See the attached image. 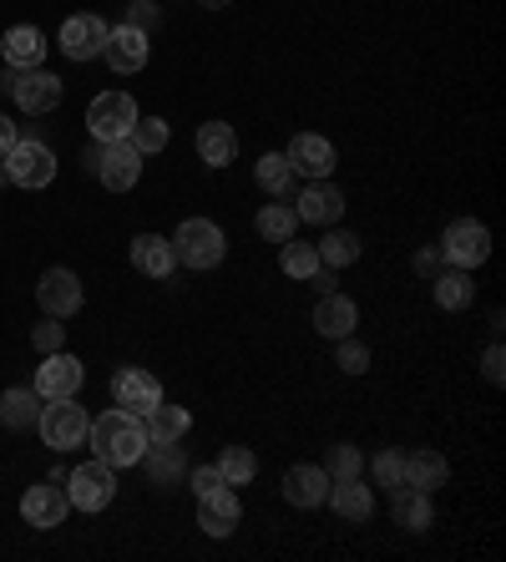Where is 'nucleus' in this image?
<instances>
[{
    "mask_svg": "<svg viewBox=\"0 0 506 562\" xmlns=\"http://www.w3.org/2000/svg\"><path fill=\"white\" fill-rule=\"evenodd\" d=\"M137 117L143 112H137V102L127 92H102V97H91V106H87V127L97 143H122Z\"/></svg>",
    "mask_w": 506,
    "mask_h": 562,
    "instance_id": "0eeeda50",
    "label": "nucleus"
},
{
    "mask_svg": "<svg viewBox=\"0 0 506 562\" xmlns=\"http://www.w3.org/2000/svg\"><path fill=\"white\" fill-rule=\"evenodd\" d=\"M446 482H451V467H446L441 451L420 446V451L405 457V486H416V492H441Z\"/></svg>",
    "mask_w": 506,
    "mask_h": 562,
    "instance_id": "393cba45",
    "label": "nucleus"
},
{
    "mask_svg": "<svg viewBox=\"0 0 506 562\" xmlns=\"http://www.w3.org/2000/svg\"><path fill=\"white\" fill-rule=\"evenodd\" d=\"M254 228H259L263 244H289V238H294V228H299V213L289 209L284 198H273V203H263V209H259Z\"/></svg>",
    "mask_w": 506,
    "mask_h": 562,
    "instance_id": "7c9ffc66",
    "label": "nucleus"
},
{
    "mask_svg": "<svg viewBox=\"0 0 506 562\" xmlns=\"http://www.w3.org/2000/svg\"><path fill=\"white\" fill-rule=\"evenodd\" d=\"M143 426H147V446H153V441H182V436H188V426H193V416H188L182 406L157 401V406L143 416Z\"/></svg>",
    "mask_w": 506,
    "mask_h": 562,
    "instance_id": "c85d7f7f",
    "label": "nucleus"
},
{
    "mask_svg": "<svg viewBox=\"0 0 506 562\" xmlns=\"http://www.w3.org/2000/svg\"><path fill=\"white\" fill-rule=\"evenodd\" d=\"M0 56H5L11 71H31V66H41L46 61V36H41V26H11L5 36H0Z\"/></svg>",
    "mask_w": 506,
    "mask_h": 562,
    "instance_id": "4be33fe9",
    "label": "nucleus"
},
{
    "mask_svg": "<svg viewBox=\"0 0 506 562\" xmlns=\"http://www.w3.org/2000/svg\"><path fill=\"white\" fill-rule=\"evenodd\" d=\"M5 172L15 188H52L56 183V153L36 137H15V147L5 153Z\"/></svg>",
    "mask_w": 506,
    "mask_h": 562,
    "instance_id": "423d86ee",
    "label": "nucleus"
},
{
    "mask_svg": "<svg viewBox=\"0 0 506 562\" xmlns=\"http://www.w3.org/2000/svg\"><path fill=\"white\" fill-rule=\"evenodd\" d=\"M81 380H87V370H81L77 355H46L36 370V395L41 401H66V395H81Z\"/></svg>",
    "mask_w": 506,
    "mask_h": 562,
    "instance_id": "9d476101",
    "label": "nucleus"
},
{
    "mask_svg": "<svg viewBox=\"0 0 506 562\" xmlns=\"http://www.w3.org/2000/svg\"><path fill=\"white\" fill-rule=\"evenodd\" d=\"M441 259H451L456 269H476L492 259V228L476 218H456L441 238Z\"/></svg>",
    "mask_w": 506,
    "mask_h": 562,
    "instance_id": "6e6552de",
    "label": "nucleus"
},
{
    "mask_svg": "<svg viewBox=\"0 0 506 562\" xmlns=\"http://www.w3.org/2000/svg\"><path fill=\"white\" fill-rule=\"evenodd\" d=\"M355 325H360V304L345 300V294H319V304H314V329L325 335V340H345V335H355Z\"/></svg>",
    "mask_w": 506,
    "mask_h": 562,
    "instance_id": "aec40b11",
    "label": "nucleus"
},
{
    "mask_svg": "<svg viewBox=\"0 0 506 562\" xmlns=\"http://www.w3.org/2000/svg\"><path fill=\"white\" fill-rule=\"evenodd\" d=\"M106 36H112V26H106L102 15L77 11V15H66V26L56 41H61L66 61H97V56L106 52Z\"/></svg>",
    "mask_w": 506,
    "mask_h": 562,
    "instance_id": "1a4fd4ad",
    "label": "nucleus"
},
{
    "mask_svg": "<svg viewBox=\"0 0 506 562\" xmlns=\"http://www.w3.org/2000/svg\"><path fill=\"white\" fill-rule=\"evenodd\" d=\"M254 183H259L269 198H284L289 188H294V168H289V157L284 153H263L259 162H254Z\"/></svg>",
    "mask_w": 506,
    "mask_h": 562,
    "instance_id": "2f4dec72",
    "label": "nucleus"
},
{
    "mask_svg": "<svg viewBox=\"0 0 506 562\" xmlns=\"http://www.w3.org/2000/svg\"><path fill=\"white\" fill-rule=\"evenodd\" d=\"M390 512H395V527H405V532H426V527L436 522L430 492H416V486H405V482L390 492Z\"/></svg>",
    "mask_w": 506,
    "mask_h": 562,
    "instance_id": "b1692460",
    "label": "nucleus"
},
{
    "mask_svg": "<svg viewBox=\"0 0 506 562\" xmlns=\"http://www.w3.org/2000/svg\"><path fill=\"white\" fill-rule=\"evenodd\" d=\"M299 223H314V228H329V223L345 218V193H339L329 178H314V183H304V193H299L294 203Z\"/></svg>",
    "mask_w": 506,
    "mask_h": 562,
    "instance_id": "2eb2a0df",
    "label": "nucleus"
},
{
    "mask_svg": "<svg viewBox=\"0 0 506 562\" xmlns=\"http://www.w3.org/2000/svg\"><path fill=\"white\" fill-rule=\"evenodd\" d=\"M335 366L345 370V375H364V370H370V345H360L355 335H345L339 350H335Z\"/></svg>",
    "mask_w": 506,
    "mask_h": 562,
    "instance_id": "58836bf2",
    "label": "nucleus"
},
{
    "mask_svg": "<svg viewBox=\"0 0 506 562\" xmlns=\"http://www.w3.org/2000/svg\"><path fill=\"white\" fill-rule=\"evenodd\" d=\"M172 254H178V263H188V269H218L223 254H228V238H223V228L213 218H182L178 234L168 238Z\"/></svg>",
    "mask_w": 506,
    "mask_h": 562,
    "instance_id": "f03ea898",
    "label": "nucleus"
},
{
    "mask_svg": "<svg viewBox=\"0 0 506 562\" xmlns=\"http://www.w3.org/2000/svg\"><path fill=\"white\" fill-rule=\"evenodd\" d=\"M168 137H172V132H168V122H162V117H137V122H132V132H127V143L137 147L143 157L162 153V147H168Z\"/></svg>",
    "mask_w": 506,
    "mask_h": 562,
    "instance_id": "f704fd0d",
    "label": "nucleus"
},
{
    "mask_svg": "<svg viewBox=\"0 0 506 562\" xmlns=\"http://www.w3.org/2000/svg\"><path fill=\"white\" fill-rule=\"evenodd\" d=\"M325 502L345 517V522H370V512H375V492H370L360 476H350V482H329Z\"/></svg>",
    "mask_w": 506,
    "mask_h": 562,
    "instance_id": "a878e982",
    "label": "nucleus"
},
{
    "mask_svg": "<svg viewBox=\"0 0 506 562\" xmlns=\"http://www.w3.org/2000/svg\"><path fill=\"white\" fill-rule=\"evenodd\" d=\"M112 395H117L122 411H132V416H147V411L162 401V385H157L153 370L127 366V370H117V375H112Z\"/></svg>",
    "mask_w": 506,
    "mask_h": 562,
    "instance_id": "dca6fc26",
    "label": "nucleus"
},
{
    "mask_svg": "<svg viewBox=\"0 0 506 562\" xmlns=\"http://www.w3.org/2000/svg\"><path fill=\"white\" fill-rule=\"evenodd\" d=\"M182 482L193 486V497H203V492H218V486H228L223 482V471L218 467H188V476Z\"/></svg>",
    "mask_w": 506,
    "mask_h": 562,
    "instance_id": "79ce46f5",
    "label": "nucleus"
},
{
    "mask_svg": "<svg viewBox=\"0 0 506 562\" xmlns=\"http://www.w3.org/2000/svg\"><path fill=\"white\" fill-rule=\"evenodd\" d=\"M31 345H36L41 355H56V350L66 345V325L56 319V314H46V319H41V325L31 329Z\"/></svg>",
    "mask_w": 506,
    "mask_h": 562,
    "instance_id": "ea45409f",
    "label": "nucleus"
},
{
    "mask_svg": "<svg viewBox=\"0 0 506 562\" xmlns=\"http://www.w3.org/2000/svg\"><path fill=\"white\" fill-rule=\"evenodd\" d=\"M36 416H41V395H36V385H15V391H5L0 395V426H11V431H26V426H36Z\"/></svg>",
    "mask_w": 506,
    "mask_h": 562,
    "instance_id": "c756f323",
    "label": "nucleus"
},
{
    "mask_svg": "<svg viewBox=\"0 0 506 562\" xmlns=\"http://www.w3.org/2000/svg\"><path fill=\"white\" fill-rule=\"evenodd\" d=\"M481 375L492 380V385H502L506 380V350L502 345H486V355H481Z\"/></svg>",
    "mask_w": 506,
    "mask_h": 562,
    "instance_id": "37998d69",
    "label": "nucleus"
},
{
    "mask_svg": "<svg viewBox=\"0 0 506 562\" xmlns=\"http://www.w3.org/2000/svg\"><path fill=\"white\" fill-rule=\"evenodd\" d=\"M411 269H416L420 279H436V274H441V249H416Z\"/></svg>",
    "mask_w": 506,
    "mask_h": 562,
    "instance_id": "c03bdc74",
    "label": "nucleus"
},
{
    "mask_svg": "<svg viewBox=\"0 0 506 562\" xmlns=\"http://www.w3.org/2000/svg\"><path fill=\"white\" fill-rule=\"evenodd\" d=\"M5 183H11V172H5V157H0V188H5Z\"/></svg>",
    "mask_w": 506,
    "mask_h": 562,
    "instance_id": "de8ad7c7",
    "label": "nucleus"
},
{
    "mask_svg": "<svg viewBox=\"0 0 506 562\" xmlns=\"http://www.w3.org/2000/svg\"><path fill=\"white\" fill-rule=\"evenodd\" d=\"M157 21H162V11H157L153 0H132L127 15H122V26H137V31H147V36L157 31Z\"/></svg>",
    "mask_w": 506,
    "mask_h": 562,
    "instance_id": "a19ab883",
    "label": "nucleus"
},
{
    "mask_svg": "<svg viewBox=\"0 0 506 562\" xmlns=\"http://www.w3.org/2000/svg\"><path fill=\"white\" fill-rule=\"evenodd\" d=\"M370 471H375V486H385V492H395V486L405 482V457L395 451V446H385L375 461H370Z\"/></svg>",
    "mask_w": 506,
    "mask_h": 562,
    "instance_id": "4c0bfd02",
    "label": "nucleus"
},
{
    "mask_svg": "<svg viewBox=\"0 0 506 562\" xmlns=\"http://www.w3.org/2000/svg\"><path fill=\"white\" fill-rule=\"evenodd\" d=\"M193 143H198V157H203L209 168H228L238 157V132L228 127V122H203Z\"/></svg>",
    "mask_w": 506,
    "mask_h": 562,
    "instance_id": "bb28decb",
    "label": "nucleus"
},
{
    "mask_svg": "<svg viewBox=\"0 0 506 562\" xmlns=\"http://www.w3.org/2000/svg\"><path fill=\"white\" fill-rule=\"evenodd\" d=\"M213 467L223 471V482H228V486H248L254 476H259V457H254L248 446H223Z\"/></svg>",
    "mask_w": 506,
    "mask_h": 562,
    "instance_id": "473e14b6",
    "label": "nucleus"
},
{
    "mask_svg": "<svg viewBox=\"0 0 506 562\" xmlns=\"http://www.w3.org/2000/svg\"><path fill=\"white\" fill-rule=\"evenodd\" d=\"M36 431H41V441L52 446V451H77V446H87L91 416L77 406V395H66V401H46L41 416H36Z\"/></svg>",
    "mask_w": 506,
    "mask_h": 562,
    "instance_id": "7ed1b4c3",
    "label": "nucleus"
},
{
    "mask_svg": "<svg viewBox=\"0 0 506 562\" xmlns=\"http://www.w3.org/2000/svg\"><path fill=\"white\" fill-rule=\"evenodd\" d=\"M106 66L117 71V77H137L147 66V56H153V36L137 26H112V36H106Z\"/></svg>",
    "mask_w": 506,
    "mask_h": 562,
    "instance_id": "ddd939ff",
    "label": "nucleus"
},
{
    "mask_svg": "<svg viewBox=\"0 0 506 562\" xmlns=\"http://www.w3.org/2000/svg\"><path fill=\"white\" fill-rule=\"evenodd\" d=\"M314 249H319V263H329V269H350V263L360 259V238L345 234V228H335V223H329V234L319 238Z\"/></svg>",
    "mask_w": 506,
    "mask_h": 562,
    "instance_id": "72a5a7b5",
    "label": "nucleus"
},
{
    "mask_svg": "<svg viewBox=\"0 0 506 562\" xmlns=\"http://www.w3.org/2000/svg\"><path fill=\"white\" fill-rule=\"evenodd\" d=\"M66 512H71V497H66V486L46 482V486H31L26 497H21V517L41 532H52V527L66 522Z\"/></svg>",
    "mask_w": 506,
    "mask_h": 562,
    "instance_id": "a211bd4d",
    "label": "nucleus"
},
{
    "mask_svg": "<svg viewBox=\"0 0 506 562\" xmlns=\"http://www.w3.org/2000/svg\"><path fill=\"white\" fill-rule=\"evenodd\" d=\"M430 294L441 304L446 314H461L471 300H476V284H471V269H441V274L430 279Z\"/></svg>",
    "mask_w": 506,
    "mask_h": 562,
    "instance_id": "cd10ccee",
    "label": "nucleus"
},
{
    "mask_svg": "<svg viewBox=\"0 0 506 562\" xmlns=\"http://www.w3.org/2000/svg\"><path fill=\"white\" fill-rule=\"evenodd\" d=\"M36 304L46 314H56V319H71V314H81V304H87V294H81V279L71 274V269H46L36 284Z\"/></svg>",
    "mask_w": 506,
    "mask_h": 562,
    "instance_id": "f8f14e48",
    "label": "nucleus"
},
{
    "mask_svg": "<svg viewBox=\"0 0 506 562\" xmlns=\"http://www.w3.org/2000/svg\"><path fill=\"white\" fill-rule=\"evenodd\" d=\"M0 92L15 97L21 112L41 117V112H56V106H61V77H52L46 66H31V71H0Z\"/></svg>",
    "mask_w": 506,
    "mask_h": 562,
    "instance_id": "20e7f679",
    "label": "nucleus"
},
{
    "mask_svg": "<svg viewBox=\"0 0 506 562\" xmlns=\"http://www.w3.org/2000/svg\"><path fill=\"white\" fill-rule=\"evenodd\" d=\"M66 486H71L66 497H71V507H77V512H106V507H112V497H117V467H106V461L71 467Z\"/></svg>",
    "mask_w": 506,
    "mask_h": 562,
    "instance_id": "39448f33",
    "label": "nucleus"
},
{
    "mask_svg": "<svg viewBox=\"0 0 506 562\" xmlns=\"http://www.w3.org/2000/svg\"><path fill=\"white\" fill-rule=\"evenodd\" d=\"M289 168L299 172V178H329V172H335V143H329V137H319V132H299L294 143H289Z\"/></svg>",
    "mask_w": 506,
    "mask_h": 562,
    "instance_id": "4468645a",
    "label": "nucleus"
},
{
    "mask_svg": "<svg viewBox=\"0 0 506 562\" xmlns=\"http://www.w3.org/2000/svg\"><path fill=\"white\" fill-rule=\"evenodd\" d=\"M15 137H21V132H15V122L5 117V112H0V157H5V153L15 147Z\"/></svg>",
    "mask_w": 506,
    "mask_h": 562,
    "instance_id": "a18cd8bd",
    "label": "nucleus"
},
{
    "mask_svg": "<svg viewBox=\"0 0 506 562\" xmlns=\"http://www.w3.org/2000/svg\"><path fill=\"white\" fill-rule=\"evenodd\" d=\"M238 517H244V507H238L234 486H218V492H203V497H198V527L209 537H234Z\"/></svg>",
    "mask_w": 506,
    "mask_h": 562,
    "instance_id": "6ab92c4d",
    "label": "nucleus"
},
{
    "mask_svg": "<svg viewBox=\"0 0 506 562\" xmlns=\"http://www.w3.org/2000/svg\"><path fill=\"white\" fill-rule=\"evenodd\" d=\"M329 497V476L325 467H314V461H299V467L284 471V502L299 512H314V507H325Z\"/></svg>",
    "mask_w": 506,
    "mask_h": 562,
    "instance_id": "f3484780",
    "label": "nucleus"
},
{
    "mask_svg": "<svg viewBox=\"0 0 506 562\" xmlns=\"http://www.w3.org/2000/svg\"><path fill=\"white\" fill-rule=\"evenodd\" d=\"M325 476H329V482H350V476H364V457H360V446H329V457H325Z\"/></svg>",
    "mask_w": 506,
    "mask_h": 562,
    "instance_id": "c9c22d12",
    "label": "nucleus"
},
{
    "mask_svg": "<svg viewBox=\"0 0 506 562\" xmlns=\"http://www.w3.org/2000/svg\"><path fill=\"white\" fill-rule=\"evenodd\" d=\"M132 269L143 279H168L178 269V254H172V244L162 234H137L132 238Z\"/></svg>",
    "mask_w": 506,
    "mask_h": 562,
    "instance_id": "412c9836",
    "label": "nucleus"
},
{
    "mask_svg": "<svg viewBox=\"0 0 506 562\" xmlns=\"http://www.w3.org/2000/svg\"><path fill=\"white\" fill-rule=\"evenodd\" d=\"M137 467H147L153 486H178L182 476H188V457H182L178 441H153L143 451V461H137Z\"/></svg>",
    "mask_w": 506,
    "mask_h": 562,
    "instance_id": "5701e85b",
    "label": "nucleus"
},
{
    "mask_svg": "<svg viewBox=\"0 0 506 562\" xmlns=\"http://www.w3.org/2000/svg\"><path fill=\"white\" fill-rule=\"evenodd\" d=\"M203 11H223V5H234V0H198Z\"/></svg>",
    "mask_w": 506,
    "mask_h": 562,
    "instance_id": "49530a36",
    "label": "nucleus"
},
{
    "mask_svg": "<svg viewBox=\"0 0 506 562\" xmlns=\"http://www.w3.org/2000/svg\"><path fill=\"white\" fill-rule=\"evenodd\" d=\"M97 178H102L112 193H127V188H137V178H143V153L122 137V143H102V153H97Z\"/></svg>",
    "mask_w": 506,
    "mask_h": 562,
    "instance_id": "9b49d317",
    "label": "nucleus"
},
{
    "mask_svg": "<svg viewBox=\"0 0 506 562\" xmlns=\"http://www.w3.org/2000/svg\"><path fill=\"white\" fill-rule=\"evenodd\" d=\"M87 446L106 467H137L147 451V426H143V416H132V411H122V406L102 411V416L91 420Z\"/></svg>",
    "mask_w": 506,
    "mask_h": 562,
    "instance_id": "f257e3e1",
    "label": "nucleus"
},
{
    "mask_svg": "<svg viewBox=\"0 0 506 562\" xmlns=\"http://www.w3.org/2000/svg\"><path fill=\"white\" fill-rule=\"evenodd\" d=\"M279 269H284L289 279H310L314 269H319V249H314V244H294V238H289L284 254H279Z\"/></svg>",
    "mask_w": 506,
    "mask_h": 562,
    "instance_id": "e433bc0d",
    "label": "nucleus"
}]
</instances>
